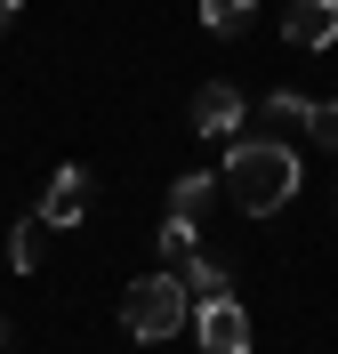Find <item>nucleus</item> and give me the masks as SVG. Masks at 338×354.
<instances>
[{"label":"nucleus","instance_id":"1","mask_svg":"<svg viewBox=\"0 0 338 354\" xmlns=\"http://www.w3.org/2000/svg\"><path fill=\"white\" fill-rule=\"evenodd\" d=\"M218 177L234 185V201L250 218H274L282 201H298V153L282 137H234V153H225Z\"/></svg>","mask_w":338,"mask_h":354},{"label":"nucleus","instance_id":"2","mask_svg":"<svg viewBox=\"0 0 338 354\" xmlns=\"http://www.w3.org/2000/svg\"><path fill=\"white\" fill-rule=\"evenodd\" d=\"M185 322H194V306H185L178 274H145V282L121 290V330L129 338H178Z\"/></svg>","mask_w":338,"mask_h":354},{"label":"nucleus","instance_id":"3","mask_svg":"<svg viewBox=\"0 0 338 354\" xmlns=\"http://www.w3.org/2000/svg\"><path fill=\"white\" fill-rule=\"evenodd\" d=\"M218 194V177L209 169H185L169 185V218H161V258H194V234H202V209Z\"/></svg>","mask_w":338,"mask_h":354},{"label":"nucleus","instance_id":"4","mask_svg":"<svg viewBox=\"0 0 338 354\" xmlns=\"http://www.w3.org/2000/svg\"><path fill=\"white\" fill-rule=\"evenodd\" d=\"M89 169H81V161H73V169H57L48 177V194H41V225L48 234H73V225H89Z\"/></svg>","mask_w":338,"mask_h":354},{"label":"nucleus","instance_id":"5","mask_svg":"<svg viewBox=\"0 0 338 354\" xmlns=\"http://www.w3.org/2000/svg\"><path fill=\"white\" fill-rule=\"evenodd\" d=\"M194 338H202V354H250V314L234 298H209V306H194Z\"/></svg>","mask_w":338,"mask_h":354},{"label":"nucleus","instance_id":"6","mask_svg":"<svg viewBox=\"0 0 338 354\" xmlns=\"http://www.w3.org/2000/svg\"><path fill=\"white\" fill-rule=\"evenodd\" d=\"M242 88L234 81H202V97H194V129L202 137H242Z\"/></svg>","mask_w":338,"mask_h":354},{"label":"nucleus","instance_id":"7","mask_svg":"<svg viewBox=\"0 0 338 354\" xmlns=\"http://www.w3.org/2000/svg\"><path fill=\"white\" fill-rule=\"evenodd\" d=\"M282 41H290V48H330L338 41V0H290Z\"/></svg>","mask_w":338,"mask_h":354},{"label":"nucleus","instance_id":"8","mask_svg":"<svg viewBox=\"0 0 338 354\" xmlns=\"http://www.w3.org/2000/svg\"><path fill=\"white\" fill-rule=\"evenodd\" d=\"M178 290H185V306H209V298H234V282H225V266H218V258H202V250H194V258L178 266Z\"/></svg>","mask_w":338,"mask_h":354},{"label":"nucleus","instance_id":"9","mask_svg":"<svg viewBox=\"0 0 338 354\" xmlns=\"http://www.w3.org/2000/svg\"><path fill=\"white\" fill-rule=\"evenodd\" d=\"M41 209H32V218H17V234H8V266H17V274H32V266H41Z\"/></svg>","mask_w":338,"mask_h":354},{"label":"nucleus","instance_id":"10","mask_svg":"<svg viewBox=\"0 0 338 354\" xmlns=\"http://www.w3.org/2000/svg\"><path fill=\"white\" fill-rule=\"evenodd\" d=\"M250 17H258V0H202L209 32H250Z\"/></svg>","mask_w":338,"mask_h":354},{"label":"nucleus","instance_id":"11","mask_svg":"<svg viewBox=\"0 0 338 354\" xmlns=\"http://www.w3.org/2000/svg\"><path fill=\"white\" fill-rule=\"evenodd\" d=\"M266 121H274V129H306V121H314V105H306L298 88H274V97H266Z\"/></svg>","mask_w":338,"mask_h":354},{"label":"nucleus","instance_id":"12","mask_svg":"<svg viewBox=\"0 0 338 354\" xmlns=\"http://www.w3.org/2000/svg\"><path fill=\"white\" fill-rule=\"evenodd\" d=\"M306 137H314L322 153H338V105H314V121H306Z\"/></svg>","mask_w":338,"mask_h":354},{"label":"nucleus","instance_id":"13","mask_svg":"<svg viewBox=\"0 0 338 354\" xmlns=\"http://www.w3.org/2000/svg\"><path fill=\"white\" fill-rule=\"evenodd\" d=\"M8 24H17V0H0V32H8Z\"/></svg>","mask_w":338,"mask_h":354},{"label":"nucleus","instance_id":"14","mask_svg":"<svg viewBox=\"0 0 338 354\" xmlns=\"http://www.w3.org/2000/svg\"><path fill=\"white\" fill-rule=\"evenodd\" d=\"M0 338H8V322H0Z\"/></svg>","mask_w":338,"mask_h":354}]
</instances>
